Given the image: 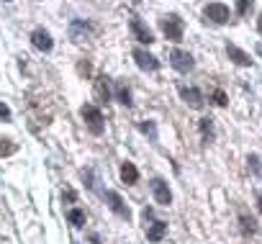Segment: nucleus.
<instances>
[{
	"mask_svg": "<svg viewBox=\"0 0 262 244\" xmlns=\"http://www.w3.org/2000/svg\"><path fill=\"white\" fill-rule=\"evenodd\" d=\"M77 70H80V75H88V72H90V64H88V62H80Z\"/></svg>",
	"mask_w": 262,
	"mask_h": 244,
	"instance_id": "27",
	"label": "nucleus"
},
{
	"mask_svg": "<svg viewBox=\"0 0 262 244\" xmlns=\"http://www.w3.org/2000/svg\"><path fill=\"white\" fill-rule=\"evenodd\" d=\"M95 95H98V100H108V98H111L108 77H95Z\"/></svg>",
	"mask_w": 262,
	"mask_h": 244,
	"instance_id": "18",
	"label": "nucleus"
},
{
	"mask_svg": "<svg viewBox=\"0 0 262 244\" xmlns=\"http://www.w3.org/2000/svg\"><path fill=\"white\" fill-rule=\"evenodd\" d=\"M165 234H167V224H165V221H155V224L147 229V239H149V241H160Z\"/></svg>",
	"mask_w": 262,
	"mask_h": 244,
	"instance_id": "15",
	"label": "nucleus"
},
{
	"mask_svg": "<svg viewBox=\"0 0 262 244\" xmlns=\"http://www.w3.org/2000/svg\"><path fill=\"white\" fill-rule=\"evenodd\" d=\"M247 162H249V167L254 170V175H262V167H259V157H257V154H252Z\"/></svg>",
	"mask_w": 262,
	"mask_h": 244,
	"instance_id": "24",
	"label": "nucleus"
},
{
	"mask_svg": "<svg viewBox=\"0 0 262 244\" xmlns=\"http://www.w3.org/2000/svg\"><path fill=\"white\" fill-rule=\"evenodd\" d=\"M139 129H142L144 134H149V139H152V142H157V126H155V121H144V124H142Z\"/></svg>",
	"mask_w": 262,
	"mask_h": 244,
	"instance_id": "21",
	"label": "nucleus"
},
{
	"mask_svg": "<svg viewBox=\"0 0 262 244\" xmlns=\"http://www.w3.org/2000/svg\"><path fill=\"white\" fill-rule=\"evenodd\" d=\"M252 6H254V0H236V13L239 16H247L252 11Z\"/></svg>",
	"mask_w": 262,
	"mask_h": 244,
	"instance_id": "22",
	"label": "nucleus"
},
{
	"mask_svg": "<svg viewBox=\"0 0 262 244\" xmlns=\"http://www.w3.org/2000/svg\"><path fill=\"white\" fill-rule=\"evenodd\" d=\"M170 64H172L178 72H190V70L195 67L193 57H190L188 52H183V49H172V52H170Z\"/></svg>",
	"mask_w": 262,
	"mask_h": 244,
	"instance_id": "5",
	"label": "nucleus"
},
{
	"mask_svg": "<svg viewBox=\"0 0 262 244\" xmlns=\"http://www.w3.org/2000/svg\"><path fill=\"white\" fill-rule=\"evenodd\" d=\"M121 180H123L126 185H137L139 170L134 167V162H123V165H121Z\"/></svg>",
	"mask_w": 262,
	"mask_h": 244,
	"instance_id": "13",
	"label": "nucleus"
},
{
	"mask_svg": "<svg viewBox=\"0 0 262 244\" xmlns=\"http://www.w3.org/2000/svg\"><path fill=\"white\" fill-rule=\"evenodd\" d=\"M67 221H70L72 226H77V229L85 226V211H82V208H70V211H67Z\"/></svg>",
	"mask_w": 262,
	"mask_h": 244,
	"instance_id": "19",
	"label": "nucleus"
},
{
	"mask_svg": "<svg viewBox=\"0 0 262 244\" xmlns=\"http://www.w3.org/2000/svg\"><path fill=\"white\" fill-rule=\"evenodd\" d=\"M239 224H242V231L247 236H254L257 234V221L252 216H247V211H239Z\"/></svg>",
	"mask_w": 262,
	"mask_h": 244,
	"instance_id": "14",
	"label": "nucleus"
},
{
	"mask_svg": "<svg viewBox=\"0 0 262 244\" xmlns=\"http://www.w3.org/2000/svg\"><path fill=\"white\" fill-rule=\"evenodd\" d=\"M31 41H34V47H36L39 52H52V49H54V41H52L49 31H44V29H36V31L31 34Z\"/></svg>",
	"mask_w": 262,
	"mask_h": 244,
	"instance_id": "10",
	"label": "nucleus"
},
{
	"mask_svg": "<svg viewBox=\"0 0 262 244\" xmlns=\"http://www.w3.org/2000/svg\"><path fill=\"white\" fill-rule=\"evenodd\" d=\"M160 29H162V34H165L170 41H180L185 26H183V18H180V16L170 13V16H165V18L160 21Z\"/></svg>",
	"mask_w": 262,
	"mask_h": 244,
	"instance_id": "2",
	"label": "nucleus"
},
{
	"mask_svg": "<svg viewBox=\"0 0 262 244\" xmlns=\"http://www.w3.org/2000/svg\"><path fill=\"white\" fill-rule=\"evenodd\" d=\"M80 116L85 118V124H88V129H90V134H95V137H100L103 134V113H100V108L98 105H93V103H85L82 108H80Z\"/></svg>",
	"mask_w": 262,
	"mask_h": 244,
	"instance_id": "1",
	"label": "nucleus"
},
{
	"mask_svg": "<svg viewBox=\"0 0 262 244\" xmlns=\"http://www.w3.org/2000/svg\"><path fill=\"white\" fill-rule=\"evenodd\" d=\"M257 208H259V213H262V195H257Z\"/></svg>",
	"mask_w": 262,
	"mask_h": 244,
	"instance_id": "29",
	"label": "nucleus"
},
{
	"mask_svg": "<svg viewBox=\"0 0 262 244\" xmlns=\"http://www.w3.org/2000/svg\"><path fill=\"white\" fill-rule=\"evenodd\" d=\"M103 198H105L108 208H111L116 216H121V218H126V221L131 218V211H128V206L123 203V198H121L116 190H105V193H103Z\"/></svg>",
	"mask_w": 262,
	"mask_h": 244,
	"instance_id": "3",
	"label": "nucleus"
},
{
	"mask_svg": "<svg viewBox=\"0 0 262 244\" xmlns=\"http://www.w3.org/2000/svg\"><path fill=\"white\" fill-rule=\"evenodd\" d=\"M62 201H77L75 190H64V193H62Z\"/></svg>",
	"mask_w": 262,
	"mask_h": 244,
	"instance_id": "26",
	"label": "nucleus"
},
{
	"mask_svg": "<svg viewBox=\"0 0 262 244\" xmlns=\"http://www.w3.org/2000/svg\"><path fill=\"white\" fill-rule=\"evenodd\" d=\"M201 134H203V142H206V144L213 142L216 131H213V121H211V118H201Z\"/></svg>",
	"mask_w": 262,
	"mask_h": 244,
	"instance_id": "17",
	"label": "nucleus"
},
{
	"mask_svg": "<svg viewBox=\"0 0 262 244\" xmlns=\"http://www.w3.org/2000/svg\"><path fill=\"white\" fill-rule=\"evenodd\" d=\"M6 3H11V0H6Z\"/></svg>",
	"mask_w": 262,
	"mask_h": 244,
	"instance_id": "31",
	"label": "nucleus"
},
{
	"mask_svg": "<svg viewBox=\"0 0 262 244\" xmlns=\"http://www.w3.org/2000/svg\"><path fill=\"white\" fill-rule=\"evenodd\" d=\"M203 16H206L208 21H213V24H229L231 11H229L224 3H208L206 11H203Z\"/></svg>",
	"mask_w": 262,
	"mask_h": 244,
	"instance_id": "4",
	"label": "nucleus"
},
{
	"mask_svg": "<svg viewBox=\"0 0 262 244\" xmlns=\"http://www.w3.org/2000/svg\"><path fill=\"white\" fill-rule=\"evenodd\" d=\"M0 121H11V108L6 103H0Z\"/></svg>",
	"mask_w": 262,
	"mask_h": 244,
	"instance_id": "25",
	"label": "nucleus"
},
{
	"mask_svg": "<svg viewBox=\"0 0 262 244\" xmlns=\"http://www.w3.org/2000/svg\"><path fill=\"white\" fill-rule=\"evenodd\" d=\"M128 26H131V34H134V39H137V41H142V44H147V47L155 41L152 31H149V29H147L139 18H131V24H128Z\"/></svg>",
	"mask_w": 262,
	"mask_h": 244,
	"instance_id": "9",
	"label": "nucleus"
},
{
	"mask_svg": "<svg viewBox=\"0 0 262 244\" xmlns=\"http://www.w3.org/2000/svg\"><path fill=\"white\" fill-rule=\"evenodd\" d=\"M116 98H118V103L121 105H131V90H128V85L126 82H116Z\"/></svg>",
	"mask_w": 262,
	"mask_h": 244,
	"instance_id": "16",
	"label": "nucleus"
},
{
	"mask_svg": "<svg viewBox=\"0 0 262 244\" xmlns=\"http://www.w3.org/2000/svg\"><path fill=\"white\" fill-rule=\"evenodd\" d=\"M152 193H155V201L160 206H170L172 203V193H170V188H167V183L162 178H155L152 180Z\"/></svg>",
	"mask_w": 262,
	"mask_h": 244,
	"instance_id": "7",
	"label": "nucleus"
},
{
	"mask_svg": "<svg viewBox=\"0 0 262 244\" xmlns=\"http://www.w3.org/2000/svg\"><path fill=\"white\" fill-rule=\"evenodd\" d=\"M134 3H142V0H134Z\"/></svg>",
	"mask_w": 262,
	"mask_h": 244,
	"instance_id": "30",
	"label": "nucleus"
},
{
	"mask_svg": "<svg viewBox=\"0 0 262 244\" xmlns=\"http://www.w3.org/2000/svg\"><path fill=\"white\" fill-rule=\"evenodd\" d=\"M93 36V29H90V24H85V21H72L70 24V39L72 41H88Z\"/></svg>",
	"mask_w": 262,
	"mask_h": 244,
	"instance_id": "8",
	"label": "nucleus"
},
{
	"mask_svg": "<svg viewBox=\"0 0 262 244\" xmlns=\"http://www.w3.org/2000/svg\"><path fill=\"white\" fill-rule=\"evenodd\" d=\"M226 54H229V59H234L239 67H252V57H249L247 52H242L236 44H226Z\"/></svg>",
	"mask_w": 262,
	"mask_h": 244,
	"instance_id": "11",
	"label": "nucleus"
},
{
	"mask_svg": "<svg viewBox=\"0 0 262 244\" xmlns=\"http://www.w3.org/2000/svg\"><path fill=\"white\" fill-rule=\"evenodd\" d=\"M16 142H11V139H0V157H11V154H16Z\"/></svg>",
	"mask_w": 262,
	"mask_h": 244,
	"instance_id": "20",
	"label": "nucleus"
},
{
	"mask_svg": "<svg viewBox=\"0 0 262 244\" xmlns=\"http://www.w3.org/2000/svg\"><path fill=\"white\" fill-rule=\"evenodd\" d=\"M180 98L190 105V108H203V95L198 87H180Z\"/></svg>",
	"mask_w": 262,
	"mask_h": 244,
	"instance_id": "12",
	"label": "nucleus"
},
{
	"mask_svg": "<svg viewBox=\"0 0 262 244\" xmlns=\"http://www.w3.org/2000/svg\"><path fill=\"white\" fill-rule=\"evenodd\" d=\"M257 31H259V36H262V13H259V18H257Z\"/></svg>",
	"mask_w": 262,
	"mask_h": 244,
	"instance_id": "28",
	"label": "nucleus"
},
{
	"mask_svg": "<svg viewBox=\"0 0 262 244\" xmlns=\"http://www.w3.org/2000/svg\"><path fill=\"white\" fill-rule=\"evenodd\" d=\"M213 103H216V105H221V108L229 103V100H226V95H224V90H213Z\"/></svg>",
	"mask_w": 262,
	"mask_h": 244,
	"instance_id": "23",
	"label": "nucleus"
},
{
	"mask_svg": "<svg viewBox=\"0 0 262 244\" xmlns=\"http://www.w3.org/2000/svg\"><path fill=\"white\" fill-rule=\"evenodd\" d=\"M134 59L139 64V70H147V72H157L160 70V59L144 49H134Z\"/></svg>",
	"mask_w": 262,
	"mask_h": 244,
	"instance_id": "6",
	"label": "nucleus"
}]
</instances>
